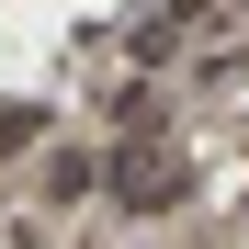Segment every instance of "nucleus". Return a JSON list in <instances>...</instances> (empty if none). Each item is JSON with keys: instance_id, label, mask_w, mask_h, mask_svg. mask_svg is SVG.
Returning a JSON list of instances; mask_svg holds the SVG:
<instances>
[{"instance_id": "1", "label": "nucleus", "mask_w": 249, "mask_h": 249, "mask_svg": "<svg viewBox=\"0 0 249 249\" xmlns=\"http://www.w3.org/2000/svg\"><path fill=\"white\" fill-rule=\"evenodd\" d=\"M181 193H193V159L159 136V124H136V136H124V159H113V204L159 215V204H181Z\"/></svg>"}]
</instances>
